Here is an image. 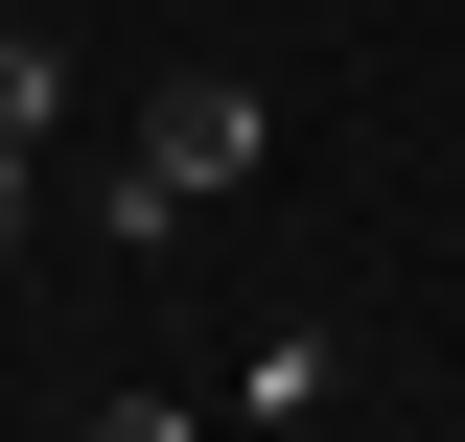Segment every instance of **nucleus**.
<instances>
[{
  "label": "nucleus",
  "instance_id": "obj_1",
  "mask_svg": "<svg viewBox=\"0 0 465 442\" xmlns=\"http://www.w3.org/2000/svg\"><path fill=\"white\" fill-rule=\"evenodd\" d=\"M210 186H256V70H163V94H140V164H116L94 210H116V256H163Z\"/></svg>",
  "mask_w": 465,
  "mask_h": 442
},
{
  "label": "nucleus",
  "instance_id": "obj_2",
  "mask_svg": "<svg viewBox=\"0 0 465 442\" xmlns=\"http://www.w3.org/2000/svg\"><path fill=\"white\" fill-rule=\"evenodd\" d=\"M70 116V47H24V24H0V140H47Z\"/></svg>",
  "mask_w": 465,
  "mask_h": 442
},
{
  "label": "nucleus",
  "instance_id": "obj_3",
  "mask_svg": "<svg viewBox=\"0 0 465 442\" xmlns=\"http://www.w3.org/2000/svg\"><path fill=\"white\" fill-rule=\"evenodd\" d=\"M24 210H47V186H24V140H0V256H24Z\"/></svg>",
  "mask_w": 465,
  "mask_h": 442
}]
</instances>
